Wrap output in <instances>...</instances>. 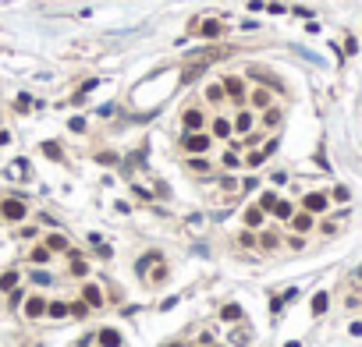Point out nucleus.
Instances as JSON below:
<instances>
[{
  "instance_id": "nucleus-41",
  "label": "nucleus",
  "mask_w": 362,
  "mask_h": 347,
  "mask_svg": "<svg viewBox=\"0 0 362 347\" xmlns=\"http://www.w3.org/2000/svg\"><path fill=\"white\" fill-rule=\"evenodd\" d=\"M203 347H213V344H203Z\"/></svg>"
},
{
  "instance_id": "nucleus-36",
  "label": "nucleus",
  "mask_w": 362,
  "mask_h": 347,
  "mask_svg": "<svg viewBox=\"0 0 362 347\" xmlns=\"http://www.w3.org/2000/svg\"><path fill=\"white\" fill-rule=\"evenodd\" d=\"M359 50V43H355V36H348V39H344V53H355Z\"/></svg>"
},
{
  "instance_id": "nucleus-25",
  "label": "nucleus",
  "mask_w": 362,
  "mask_h": 347,
  "mask_svg": "<svg viewBox=\"0 0 362 347\" xmlns=\"http://www.w3.org/2000/svg\"><path fill=\"white\" fill-rule=\"evenodd\" d=\"M206 99H209V103H220V99H224V85H209V89H206Z\"/></svg>"
},
{
  "instance_id": "nucleus-29",
  "label": "nucleus",
  "mask_w": 362,
  "mask_h": 347,
  "mask_svg": "<svg viewBox=\"0 0 362 347\" xmlns=\"http://www.w3.org/2000/svg\"><path fill=\"white\" fill-rule=\"evenodd\" d=\"M274 213H277V220H291V206H288V202H277Z\"/></svg>"
},
{
  "instance_id": "nucleus-12",
  "label": "nucleus",
  "mask_w": 362,
  "mask_h": 347,
  "mask_svg": "<svg viewBox=\"0 0 362 347\" xmlns=\"http://www.w3.org/2000/svg\"><path fill=\"white\" fill-rule=\"evenodd\" d=\"M231 128L241 131V135H249V131H252V114H249V110H241V114L234 117V124H231Z\"/></svg>"
},
{
  "instance_id": "nucleus-37",
  "label": "nucleus",
  "mask_w": 362,
  "mask_h": 347,
  "mask_svg": "<svg viewBox=\"0 0 362 347\" xmlns=\"http://www.w3.org/2000/svg\"><path fill=\"white\" fill-rule=\"evenodd\" d=\"M348 195H352L348 188H334V199H337V202H348Z\"/></svg>"
},
{
  "instance_id": "nucleus-39",
  "label": "nucleus",
  "mask_w": 362,
  "mask_h": 347,
  "mask_svg": "<svg viewBox=\"0 0 362 347\" xmlns=\"http://www.w3.org/2000/svg\"><path fill=\"white\" fill-rule=\"evenodd\" d=\"M7 142H11V135H7V131H0V145H7Z\"/></svg>"
},
{
  "instance_id": "nucleus-22",
  "label": "nucleus",
  "mask_w": 362,
  "mask_h": 347,
  "mask_svg": "<svg viewBox=\"0 0 362 347\" xmlns=\"http://www.w3.org/2000/svg\"><path fill=\"white\" fill-rule=\"evenodd\" d=\"M153 262H160V252H149L146 259H139V262H135V269H139V277L146 273V266H153Z\"/></svg>"
},
{
  "instance_id": "nucleus-42",
  "label": "nucleus",
  "mask_w": 362,
  "mask_h": 347,
  "mask_svg": "<svg viewBox=\"0 0 362 347\" xmlns=\"http://www.w3.org/2000/svg\"><path fill=\"white\" fill-rule=\"evenodd\" d=\"M171 347H181V344H171Z\"/></svg>"
},
{
  "instance_id": "nucleus-38",
  "label": "nucleus",
  "mask_w": 362,
  "mask_h": 347,
  "mask_svg": "<svg viewBox=\"0 0 362 347\" xmlns=\"http://www.w3.org/2000/svg\"><path fill=\"white\" fill-rule=\"evenodd\" d=\"M277 245V234H263V248H274Z\"/></svg>"
},
{
  "instance_id": "nucleus-8",
  "label": "nucleus",
  "mask_w": 362,
  "mask_h": 347,
  "mask_svg": "<svg viewBox=\"0 0 362 347\" xmlns=\"http://www.w3.org/2000/svg\"><path fill=\"white\" fill-rule=\"evenodd\" d=\"M185 131H199L203 124H206V117H203V110H185Z\"/></svg>"
},
{
  "instance_id": "nucleus-27",
  "label": "nucleus",
  "mask_w": 362,
  "mask_h": 347,
  "mask_svg": "<svg viewBox=\"0 0 362 347\" xmlns=\"http://www.w3.org/2000/svg\"><path fill=\"white\" fill-rule=\"evenodd\" d=\"M43 153H47L50 160H60V156H64V153H60V145H57V142H43Z\"/></svg>"
},
{
  "instance_id": "nucleus-6",
  "label": "nucleus",
  "mask_w": 362,
  "mask_h": 347,
  "mask_svg": "<svg viewBox=\"0 0 362 347\" xmlns=\"http://www.w3.org/2000/svg\"><path fill=\"white\" fill-rule=\"evenodd\" d=\"M82 298H85L89 308H103V291L96 287V283H85V287H82Z\"/></svg>"
},
{
  "instance_id": "nucleus-23",
  "label": "nucleus",
  "mask_w": 362,
  "mask_h": 347,
  "mask_svg": "<svg viewBox=\"0 0 362 347\" xmlns=\"http://www.w3.org/2000/svg\"><path fill=\"white\" fill-rule=\"evenodd\" d=\"M252 103H256V107H270V93H266V89H256V93H252Z\"/></svg>"
},
{
  "instance_id": "nucleus-28",
  "label": "nucleus",
  "mask_w": 362,
  "mask_h": 347,
  "mask_svg": "<svg viewBox=\"0 0 362 347\" xmlns=\"http://www.w3.org/2000/svg\"><path fill=\"white\" fill-rule=\"evenodd\" d=\"M32 283H39V287H50L53 277H50V273H43V269H36V273H32Z\"/></svg>"
},
{
  "instance_id": "nucleus-16",
  "label": "nucleus",
  "mask_w": 362,
  "mask_h": 347,
  "mask_svg": "<svg viewBox=\"0 0 362 347\" xmlns=\"http://www.w3.org/2000/svg\"><path fill=\"white\" fill-rule=\"evenodd\" d=\"M231 131H234V128H231V120H224V117L213 120V135H217V139H231Z\"/></svg>"
},
{
  "instance_id": "nucleus-11",
  "label": "nucleus",
  "mask_w": 362,
  "mask_h": 347,
  "mask_svg": "<svg viewBox=\"0 0 362 347\" xmlns=\"http://www.w3.org/2000/svg\"><path fill=\"white\" fill-rule=\"evenodd\" d=\"M291 227H295L298 234H306V231L312 227V213H291Z\"/></svg>"
},
{
  "instance_id": "nucleus-40",
  "label": "nucleus",
  "mask_w": 362,
  "mask_h": 347,
  "mask_svg": "<svg viewBox=\"0 0 362 347\" xmlns=\"http://www.w3.org/2000/svg\"><path fill=\"white\" fill-rule=\"evenodd\" d=\"M359 280H362V266H359Z\"/></svg>"
},
{
  "instance_id": "nucleus-35",
  "label": "nucleus",
  "mask_w": 362,
  "mask_h": 347,
  "mask_svg": "<svg viewBox=\"0 0 362 347\" xmlns=\"http://www.w3.org/2000/svg\"><path fill=\"white\" fill-rule=\"evenodd\" d=\"M163 277H167V269H163V266H156V269H153V277H149V283H160Z\"/></svg>"
},
{
  "instance_id": "nucleus-17",
  "label": "nucleus",
  "mask_w": 362,
  "mask_h": 347,
  "mask_svg": "<svg viewBox=\"0 0 362 347\" xmlns=\"http://www.w3.org/2000/svg\"><path fill=\"white\" fill-rule=\"evenodd\" d=\"M50 255H53V252H50L47 245H39L32 255H28V262H32V266H43V262H50Z\"/></svg>"
},
{
  "instance_id": "nucleus-32",
  "label": "nucleus",
  "mask_w": 362,
  "mask_h": 347,
  "mask_svg": "<svg viewBox=\"0 0 362 347\" xmlns=\"http://www.w3.org/2000/svg\"><path fill=\"white\" fill-rule=\"evenodd\" d=\"M68 308H71V315H78V319L89 315V305H82V301H75V305H68Z\"/></svg>"
},
{
  "instance_id": "nucleus-2",
  "label": "nucleus",
  "mask_w": 362,
  "mask_h": 347,
  "mask_svg": "<svg viewBox=\"0 0 362 347\" xmlns=\"http://www.w3.org/2000/svg\"><path fill=\"white\" fill-rule=\"evenodd\" d=\"M195 36L217 39V36H224V22H220V18H203V22H195Z\"/></svg>"
},
{
  "instance_id": "nucleus-33",
  "label": "nucleus",
  "mask_w": 362,
  "mask_h": 347,
  "mask_svg": "<svg viewBox=\"0 0 362 347\" xmlns=\"http://www.w3.org/2000/svg\"><path fill=\"white\" fill-rule=\"evenodd\" d=\"M68 128H71V131H85V117H71Z\"/></svg>"
},
{
  "instance_id": "nucleus-7",
  "label": "nucleus",
  "mask_w": 362,
  "mask_h": 347,
  "mask_svg": "<svg viewBox=\"0 0 362 347\" xmlns=\"http://www.w3.org/2000/svg\"><path fill=\"white\" fill-rule=\"evenodd\" d=\"M323 209H327V195L309 191V195H306V213H323Z\"/></svg>"
},
{
  "instance_id": "nucleus-24",
  "label": "nucleus",
  "mask_w": 362,
  "mask_h": 347,
  "mask_svg": "<svg viewBox=\"0 0 362 347\" xmlns=\"http://www.w3.org/2000/svg\"><path fill=\"white\" fill-rule=\"evenodd\" d=\"M263 124H266V128H277V124H281V110L270 107V110H266V117H263Z\"/></svg>"
},
{
  "instance_id": "nucleus-13",
  "label": "nucleus",
  "mask_w": 362,
  "mask_h": 347,
  "mask_svg": "<svg viewBox=\"0 0 362 347\" xmlns=\"http://www.w3.org/2000/svg\"><path fill=\"white\" fill-rule=\"evenodd\" d=\"M241 220H245V227H259V223H263V209H259V206H249Z\"/></svg>"
},
{
  "instance_id": "nucleus-19",
  "label": "nucleus",
  "mask_w": 362,
  "mask_h": 347,
  "mask_svg": "<svg viewBox=\"0 0 362 347\" xmlns=\"http://www.w3.org/2000/svg\"><path fill=\"white\" fill-rule=\"evenodd\" d=\"M327 305H330V298H327V291H320L312 298V315H323L327 312Z\"/></svg>"
},
{
  "instance_id": "nucleus-5",
  "label": "nucleus",
  "mask_w": 362,
  "mask_h": 347,
  "mask_svg": "<svg viewBox=\"0 0 362 347\" xmlns=\"http://www.w3.org/2000/svg\"><path fill=\"white\" fill-rule=\"evenodd\" d=\"M25 315H28V319H39V315H47V298H39V294L25 298Z\"/></svg>"
},
{
  "instance_id": "nucleus-34",
  "label": "nucleus",
  "mask_w": 362,
  "mask_h": 347,
  "mask_svg": "<svg viewBox=\"0 0 362 347\" xmlns=\"http://www.w3.org/2000/svg\"><path fill=\"white\" fill-rule=\"evenodd\" d=\"M220 163L231 170V167H238V156H234V153H224V160H220Z\"/></svg>"
},
{
  "instance_id": "nucleus-20",
  "label": "nucleus",
  "mask_w": 362,
  "mask_h": 347,
  "mask_svg": "<svg viewBox=\"0 0 362 347\" xmlns=\"http://www.w3.org/2000/svg\"><path fill=\"white\" fill-rule=\"evenodd\" d=\"M7 177H28V163L25 160H14L7 167Z\"/></svg>"
},
{
  "instance_id": "nucleus-30",
  "label": "nucleus",
  "mask_w": 362,
  "mask_h": 347,
  "mask_svg": "<svg viewBox=\"0 0 362 347\" xmlns=\"http://www.w3.org/2000/svg\"><path fill=\"white\" fill-rule=\"evenodd\" d=\"M71 273H75V277H85V273H89L85 259H71Z\"/></svg>"
},
{
  "instance_id": "nucleus-18",
  "label": "nucleus",
  "mask_w": 362,
  "mask_h": 347,
  "mask_svg": "<svg viewBox=\"0 0 362 347\" xmlns=\"http://www.w3.org/2000/svg\"><path fill=\"white\" fill-rule=\"evenodd\" d=\"M188 170H192V174H209V160H206V156H192V160H188Z\"/></svg>"
},
{
  "instance_id": "nucleus-21",
  "label": "nucleus",
  "mask_w": 362,
  "mask_h": 347,
  "mask_svg": "<svg viewBox=\"0 0 362 347\" xmlns=\"http://www.w3.org/2000/svg\"><path fill=\"white\" fill-rule=\"evenodd\" d=\"M11 287H18V273H14V269H7V273L0 277V291H11Z\"/></svg>"
},
{
  "instance_id": "nucleus-3",
  "label": "nucleus",
  "mask_w": 362,
  "mask_h": 347,
  "mask_svg": "<svg viewBox=\"0 0 362 347\" xmlns=\"http://www.w3.org/2000/svg\"><path fill=\"white\" fill-rule=\"evenodd\" d=\"M0 216L4 220H25V202L22 199H4L0 202Z\"/></svg>"
},
{
  "instance_id": "nucleus-14",
  "label": "nucleus",
  "mask_w": 362,
  "mask_h": 347,
  "mask_svg": "<svg viewBox=\"0 0 362 347\" xmlns=\"http://www.w3.org/2000/svg\"><path fill=\"white\" fill-rule=\"evenodd\" d=\"M241 315H245V312H241V305H224V308H220V319H224V323H238Z\"/></svg>"
},
{
  "instance_id": "nucleus-9",
  "label": "nucleus",
  "mask_w": 362,
  "mask_h": 347,
  "mask_svg": "<svg viewBox=\"0 0 362 347\" xmlns=\"http://www.w3.org/2000/svg\"><path fill=\"white\" fill-rule=\"evenodd\" d=\"M96 340L103 344V347H121V333H117V329H100V333H96Z\"/></svg>"
},
{
  "instance_id": "nucleus-26",
  "label": "nucleus",
  "mask_w": 362,
  "mask_h": 347,
  "mask_svg": "<svg viewBox=\"0 0 362 347\" xmlns=\"http://www.w3.org/2000/svg\"><path fill=\"white\" fill-rule=\"evenodd\" d=\"M274 206H277V195H274V191H263V199H259V209L266 213V209H274Z\"/></svg>"
},
{
  "instance_id": "nucleus-31",
  "label": "nucleus",
  "mask_w": 362,
  "mask_h": 347,
  "mask_svg": "<svg viewBox=\"0 0 362 347\" xmlns=\"http://www.w3.org/2000/svg\"><path fill=\"white\" fill-rule=\"evenodd\" d=\"M263 160H266V153H263V149H259V153H249V156H245V167H259Z\"/></svg>"
},
{
  "instance_id": "nucleus-1",
  "label": "nucleus",
  "mask_w": 362,
  "mask_h": 347,
  "mask_svg": "<svg viewBox=\"0 0 362 347\" xmlns=\"http://www.w3.org/2000/svg\"><path fill=\"white\" fill-rule=\"evenodd\" d=\"M181 145H185L192 156H203L206 149H209V135H203V131H188L185 139H181Z\"/></svg>"
},
{
  "instance_id": "nucleus-15",
  "label": "nucleus",
  "mask_w": 362,
  "mask_h": 347,
  "mask_svg": "<svg viewBox=\"0 0 362 347\" xmlns=\"http://www.w3.org/2000/svg\"><path fill=\"white\" fill-rule=\"evenodd\" d=\"M47 248H50V252H71L68 237H60V234H50V237H47Z\"/></svg>"
},
{
  "instance_id": "nucleus-10",
  "label": "nucleus",
  "mask_w": 362,
  "mask_h": 347,
  "mask_svg": "<svg viewBox=\"0 0 362 347\" xmlns=\"http://www.w3.org/2000/svg\"><path fill=\"white\" fill-rule=\"evenodd\" d=\"M47 315L50 319H64V315H71L68 301H47Z\"/></svg>"
},
{
  "instance_id": "nucleus-4",
  "label": "nucleus",
  "mask_w": 362,
  "mask_h": 347,
  "mask_svg": "<svg viewBox=\"0 0 362 347\" xmlns=\"http://www.w3.org/2000/svg\"><path fill=\"white\" fill-rule=\"evenodd\" d=\"M220 85H224V96H231L234 103H241V99H245V82H241V78H234V74H228V78H224Z\"/></svg>"
}]
</instances>
